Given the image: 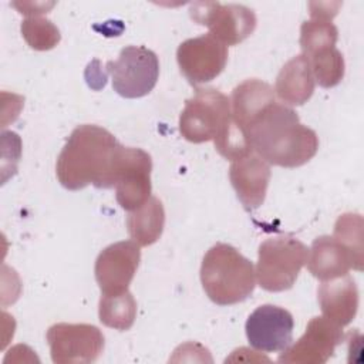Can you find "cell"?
Returning a JSON list of instances; mask_svg holds the SVG:
<instances>
[{"instance_id": "cell-22", "label": "cell", "mask_w": 364, "mask_h": 364, "mask_svg": "<svg viewBox=\"0 0 364 364\" xmlns=\"http://www.w3.org/2000/svg\"><path fill=\"white\" fill-rule=\"evenodd\" d=\"M337 38L338 30L331 20L311 18L300 27V47L306 57L321 48L336 47Z\"/></svg>"}, {"instance_id": "cell-7", "label": "cell", "mask_w": 364, "mask_h": 364, "mask_svg": "<svg viewBox=\"0 0 364 364\" xmlns=\"http://www.w3.org/2000/svg\"><path fill=\"white\" fill-rule=\"evenodd\" d=\"M191 17L209 28L222 44L236 46L246 40L256 28V14L242 4H222L219 1H196L191 4Z\"/></svg>"}, {"instance_id": "cell-11", "label": "cell", "mask_w": 364, "mask_h": 364, "mask_svg": "<svg viewBox=\"0 0 364 364\" xmlns=\"http://www.w3.org/2000/svg\"><path fill=\"white\" fill-rule=\"evenodd\" d=\"M139 247L134 240H121L100 252L94 273L102 294H121L128 290L139 266Z\"/></svg>"}, {"instance_id": "cell-14", "label": "cell", "mask_w": 364, "mask_h": 364, "mask_svg": "<svg viewBox=\"0 0 364 364\" xmlns=\"http://www.w3.org/2000/svg\"><path fill=\"white\" fill-rule=\"evenodd\" d=\"M229 178L243 208L253 210L264 202L270 181V165L259 155L249 154L232 161Z\"/></svg>"}, {"instance_id": "cell-4", "label": "cell", "mask_w": 364, "mask_h": 364, "mask_svg": "<svg viewBox=\"0 0 364 364\" xmlns=\"http://www.w3.org/2000/svg\"><path fill=\"white\" fill-rule=\"evenodd\" d=\"M200 282L208 297L219 306H230L247 299L256 286L253 263L236 247L216 243L203 256Z\"/></svg>"}, {"instance_id": "cell-12", "label": "cell", "mask_w": 364, "mask_h": 364, "mask_svg": "<svg viewBox=\"0 0 364 364\" xmlns=\"http://www.w3.org/2000/svg\"><path fill=\"white\" fill-rule=\"evenodd\" d=\"M294 320L290 311L274 304H262L246 320L249 344L263 353H279L293 341Z\"/></svg>"}, {"instance_id": "cell-21", "label": "cell", "mask_w": 364, "mask_h": 364, "mask_svg": "<svg viewBox=\"0 0 364 364\" xmlns=\"http://www.w3.org/2000/svg\"><path fill=\"white\" fill-rule=\"evenodd\" d=\"M314 81L323 88L336 87L344 77V58L336 47L321 48L307 57Z\"/></svg>"}, {"instance_id": "cell-23", "label": "cell", "mask_w": 364, "mask_h": 364, "mask_svg": "<svg viewBox=\"0 0 364 364\" xmlns=\"http://www.w3.org/2000/svg\"><path fill=\"white\" fill-rule=\"evenodd\" d=\"M21 34L27 44L38 51L55 47L61 38L60 30L48 18L31 16L21 21Z\"/></svg>"}, {"instance_id": "cell-6", "label": "cell", "mask_w": 364, "mask_h": 364, "mask_svg": "<svg viewBox=\"0 0 364 364\" xmlns=\"http://www.w3.org/2000/svg\"><path fill=\"white\" fill-rule=\"evenodd\" d=\"M112 88L124 98L149 94L159 77L158 55L144 46H127L115 61H108Z\"/></svg>"}, {"instance_id": "cell-2", "label": "cell", "mask_w": 364, "mask_h": 364, "mask_svg": "<svg viewBox=\"0 0 364 364\" xmlns=\"http://www.w3.org/2000/svg\"><path fill=\"white\" fill-rule=\"evenodd\" d=\"M121 144L98 125H78L61 149L55 173L60 183L70 191L88 185L100 189L114 188V166Z\"/></svg>"}, {"instance_id": "cell-19", "label": "cell", "mask_w": 364, "mask_h": 364, "mask_svg": "<svg viewBox=\"0 0 364 364\" xmlns=\"http://www.w3.org/2000/svg\"><path fill=\"white\" fill-rule=\"evenodd\" d=\"M165 210L156 196H151L141 208L131 210L127 218V228L131 239L139 246L155 243L164 230Z\"/></svg>"}, {"instance_id": "cell-18", "label": "cell", "mask_w": 364, "mask_h": 364, "mask_svg": "<svg viewBox=\"0 0 364 364\" xmlns=\"http://www.w3.org/2000/svg\"><path fill=\"white\" fill-rule=\"evenodd\" d=\"M314 77L310 61L304 54L289 60L276 78L274 91L287 105H303L314 92Z\"/></svg>"}, {"instance_id": "cell-17", "label": "cell", "mask_w": 364, "mask_h": 364, "mask_svg": "<svg viewBox=\"0 0 364 364\" xmlns=\"http://www.w3.org/2000/svg\"><path fill=\"white\" fill-rule=\"evenodd\" d=\"M274 101V90L267 82L259 78L245 80L235 87L230 97V108L235 124L242 132L246 134V129L253 118Z\"/></svg>"}, {"instance_id": "cell-9", "label": "cell", "mask_w": 364, "mask_h": 364, "mask_svg": "<svg viewBox=\"0 0 364 364\" xmlns=\"http://www.w3.org/2000/svg\"><path fill=\"white\" fill-rule=\"evenodd\" d=\"M46 337L55 364L94 363L104 350V334L92 324L57 323Z\"/></svg>"}, {"instance_id": "cell-13", "label": "cell", "mask_w": 364, "mask_h": 364, "mask_svg": "<svg viewBox=\"0 0 364 364\" xmlns=\"http://www.w3.org/2000/svg\"><path fill=\"white\" fill-rule=\"evenodd\" d=\"M341 327L326 318L324 316L313 317L306 327L304 334L290 344L277 358L279 363L296 364H323L334 353L336 347L343 341Z\"/></svg>"}, {"instance_id": "cell-16", "label": "cell", "mask_w": 364, "mask_h": 364, "mask_svg": "<svg viewBox=\"0 0 364 364\" xmlns=\"http://www.w3.org/2000/svg\"><path fill=\"white\" fill-rule=\"evenodd\" d=\"M317 300L326 318L344 327L353 321L358 309V289L348 274L323 282L317 289Z\"/></svg>"}, {"instance_id": "cell-20", "label": "cell", "mask_w": 364, "mask_h": 364, "mask_svg": "<svg viewBox=\"0 0 364 364\" xmlns=\"http://www.w3.org/2000/svg\"><path fill=\"white\" fill-rule=\"evenodd\" d=\"M100 321L115 330H128L136 317V301L131 291L121 294H101L98 304Z\"/></svg>"}, {"instance_id": "cell-5", "label": "cell", "mask_w": 364, "mask_h": 364, "mask_svg": "<svg viewBox=\"0 0 364 364\" xmlns=\"http://www.w3.org/2000/svg\"><path fill=\"white\" fill-rule=\"evenodd\" d=\"M307 256V246L291 236L266 239L259 246L255 269L259 286L267 291L291 289Z\"/></svg>"}, {"instance_id": "cell-1", "label": "cell", "mask_w": 364, "mask_h": 364, "mask_svg": "<svg viewBox=\"0 0 364 364\" xmlns=\"http://www.w3.org/2000/svg\"><path fill=\"white\" fill-rule=\"evenodd\" d=\"M246 134L252 151L276 166H301L318 149L317 134L303 125L290 107L276 101L253 118Z\"/></svg>"}, {"instance_id": "cell-10", "label": "cell", "mask_w": 364, "mask_h": 364, "mask_svg": "<svg viewBox=\"0 0 364 364\" xmlns=\"http://www.w3.org/2000/svg\"><path fill=\"white\" fill-rule=\"evenodd\" d=\"M176 61L191 84H203L215 80L223 71L228 47L208 33L181 43L176 50Z\"/></svg>"}, {"instance_id": "cell-8", "label": "cell", "mask_w": 364, "mask_h": 364, "mask_svg": "<svg viewBox=\"0 0 364 364\" xmlns=\"http://www.w3.org/2000/svg\"><path fill=\"white\" fill-rule=\"evenodd\" d=\"M152 159L141 148L121 145L114 166L117 202L125 210L141 208L151 198Z\"/></svg>"}, {"instance_id": "cell-24", "label": "cell", "mask_w": 364, "mask_h": 364, "mask_svg": "<svg viewBox=\"0 0 364 364\" xmlns=\"http://www.w3.org/2000/svg\"><path fill=\"white\" fill-rule=\"evenodd\" d=\"M333 237L344 245L363 267V218L360 213H343L334 225Z\"/></svg>"}, {"instance_id": "cell-15", "label": "cell", "mask_w": 364, "mask_h": 364, "mask_svg": "<svg viewBox=\"0 0 364 364\" xmlns=\"http://www.w3.org/2000/svg\"><path fill=\"white\" fill-rule=\"evenodd\" d=\"M306 264L309 272L321 282L346 276L350 269H363L357 264L353 253L344 245L327 235L313 240Z\"/></svg>"}, {"instance_id": "cell-3", "label": "cell", "mask_w": 364, "mask_h": 364, "mask_svg": "<svg viewBox=\"0 0 364 364\" xmlns=\"http://www.w3.org/2000/svg\"><path fill=\"white\" fill-rule=\"evenodd\" d=\"M179 131L193 144L213 141L216 151L229 161L253 154L249 138L233 121L230 98L215 88H198L186 101Z\"/></svg>"}]
</instances>
